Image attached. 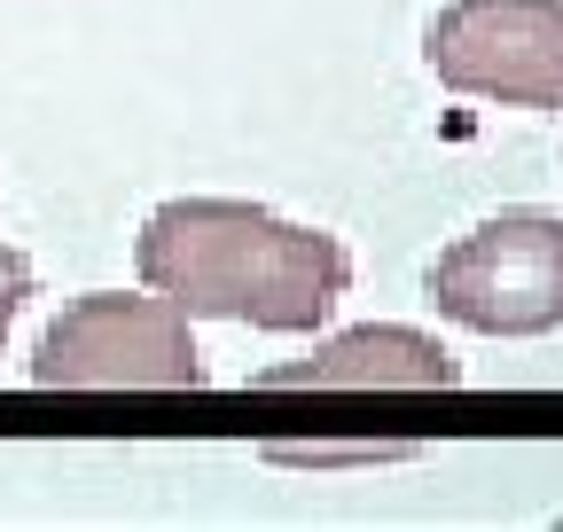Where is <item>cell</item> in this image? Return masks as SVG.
Wrapping results in <instances>:
<instances>
[{"label":"cell","mask_w":563,"mask_h":532,"mask_svg":"<svg viewBox=\"0 0 563 532\" xmlns=\"http://www.w3.org/2000/svg\"><path fill=\"white\" fill-rule=\"evenodd\" d=\"M399 454H415V446H274V462H313V470H329V462H399Z\"/></svg>","instance_id":"cell-6"},{"label":"cell","mask_w":563,"mask_h":532,"mask_svg":"<svg viewBox=\"0 0 563 532\" xmlns=\"http://www.w3.org/2000/svg\"><path fill=\"white\" fill-rule=\"evenodd\" d=\"M462 368L439 337L422 329H344V337L313 345L306 361H282L258 376V391H446Z\"/></svg>","instance_id":"cell-5"},{"label":"cell","mask_w":563,"mask_h":532,"mask_svg":"<svg viewBox=\"0 0 563 532\" xmlns=\"http://www.w3.org/2000/svg\"><path fill=\"white\" fill-rule=\"evenodd\" d=\"M141 282L173 298L188 321H251V329H321L336 298L352 290V258L336 235L298 228L266 204H235V196H180L157 204L133 243Z\"/></svg>","instance_id":"cell-1"},{"label":"cell","mask_w":563,"mask_h":532,"mask_svg":"<svg viewBox=\"0 0 563 532\" xmlns=\"http://www.w3.org/2000/svg\"><path fill=\"white\" fill-rule=\"evenodd\" d=\"M24 298H32V266H24V251L0 243V337H9V321H16Z\"/></svg>","instance_id":"cell-7"},{"label":"cell","mask_w":563,"mask_h":532,"mask_svg":"<svg viewBox=\"0 0 563 532\" xmlns=\"http://www.w3.org/2000/svg\"><path fill=\"white\" fill-rule=\"evenodd\" d=\"M422 55L454 95L563 110V0H446L422 32Z\"/></svg>","instance_id":"cell-4"},{"label":"cell","mask_w":563,"mask_h":532,"mask_svg":"<svg viewBox=\"0 0 563 532\" xmlns=\"http://www.w3.org/2000/svg\"><path fill=\"white\" fill-rule=\"evenodd\" d=\"M431 306L477 337H548L563 329V220L501 212L470 228L431 266Z\"/></svg>","instance_id":"cell-3"},{"label":"cell","mask_w":563,"mask_h":532,"mask_svg":"<svg viewBox=\"0 0 563 532\" xmlns=\"http://www.w3.org/2000/svg\"><path fill=\"white\" fill-rule=\"evenodd\" d=\"M32 384H47V391H196L203 361L188 337V313L173 298L95 290L47 321V337L32 353Z\"/></svg>","instance_id":"cell-2"}]
</instances>
